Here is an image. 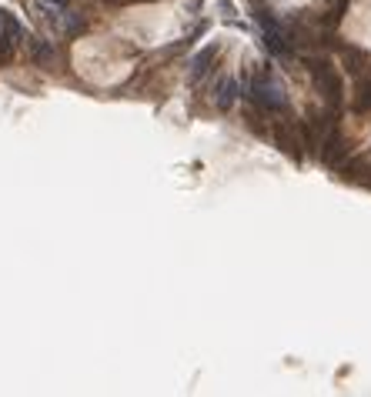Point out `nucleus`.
Instances as JSON below:
<instances>
[{
	"mask_svg": "<svg viewBox=\"0 0 371 397\" xmlns=\"http://www.w3.org/2000/svg\"><path fill=\"white\" fill-rule=\"evenodd\" d=\"M247 100L258 114H284L288 110V94L281 80L271 74V67H258L247 80Z\"/></svg>",
	"mask_w": 371,
	"mask_h": 397,
	"instance_id": "nucleus-1",
	"label": "nucleus"
},
{
	"mask_svg": "<svg viewBox=\"0 0 371 397\" xmlns=\"http://www.w3.org/2000/svg\"><path fill=\"white\" fill-rule=\"evenodd\" d=\"M308 71L315 77V87L322 91L328 110H338L341 100H345V80H341V74L335 71V64L324 60V57H308Z\"/></svg>",
	"mask_w": 371,
	"mask_h": 397,
	"instance_id": "nucleus-2",
	"label": "nucleus"
},
{
	"mask_svg": "<svg viewBox=\"0 0 371 397\" xmlns=\"http://www.w3.org/2000/svg\"><path fill=\"white\" fill-rule=\"evenodd\" d=\"M218 53H221V47H218V44H207V47L198 50V53L188 60V80H191V87H198L201 80L214 71L211 64L218 60Z\"/></svg>",
	"mask_w": 371,
	"mask_h": 397,
	"instance_id": "nucleus-3",
	"label": "nucleus"
},
{
	"mask_svg": "<svg viewBox=\"0 0 371 397\" xmlns=\"http://www.w3.org/2000/svg\"><path fill=\"white\" fill-rule=\"evenodd\" d=\"M27 57H30V64L34 67H41V71H54V64H57V47H54V40H27Z\"/></svg>",
	"mask_w": 371,
	"mask_h": 397,
	"instance_id": "nucleus-4",
	"label": "nucleus"
},
{
	"mask_svg": "<svg viewBox=\"0 0 371 397\" xmlns=\"http://www.w3.org/2000/svg\"><path fill=\"white\" fill-rule=\"evenodd\" d=\"M238 97H241L238 80H234V77H221L218 87H214V107H218V110H231V107L238 104Z\"/></svg>",
	"mask_w": 371,
	"mask_h": 397,
	"instance_id": "nucleus-5",
	"label": "nucleus"
},
{
	"mask_svg": "<svg viewBox=\"0 0 371 397\" xmlns=\"http://www.w3.org/2000/svg\"><path fill=\"white\" fill-rule=\"evenodd\" d=\"M44 7H50V10H67L71 0H44Z\"/></svg>",
	"mask_w": 371,
	"mask_h": 397,
	"instance_id": "nucleus-6",
	"label": "nucleus"
}]
</instances>
